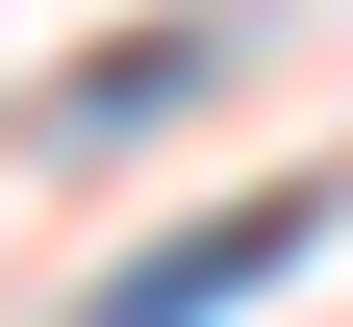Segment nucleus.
I'll return each instance as SVG.
<instances>
[{"label": "nucleus", "mask_w": 353, "mask_h": 327, "mask_svg": "<svg viewBox=\"0 0 353 327\" xmlns=\"http://www.w3.org/2000/svg\"><path fill=\"white\" fill-rule=\"evenodd\" d=\"M303 226H328V176H278V202H202V226H152V252H126V277H101L76 327H228L252 277L303 252Z\"/></svg>", "instance_id": "1"}, {"label": "nucleus", "mask_w": 353, "mask_h": 327, "mask_svg": "<svg viewBox=\"0 0 353 327\" xmlns=\"http://www.w3.org/2000/svg\"><path fill=\"white\" fill-rule=\"evenodd\" d=\"M176 76H202V25H152V51H101V76H76V151H126V126H152Z\"/></svg>", "instance_id": "2"}]
</instances>
